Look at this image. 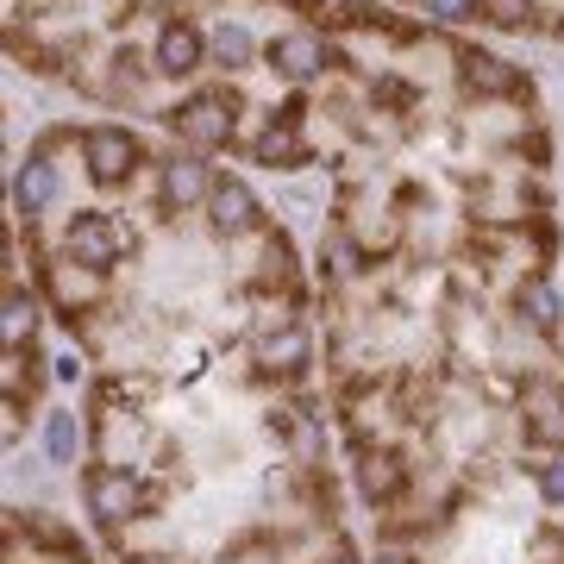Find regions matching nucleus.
I'll return each instance as SVG.
<instances>
[{"mask_svg": "<svg viewBox=\"0 0 564 564\" xmlns=\"http://www.w3.org/2000/svg\"><path fill=\"white\" fill-rule=\"evenodd\" d=\"M45 452H51V464H76V452H82L76 414H51V420H45Z\"/></svg>", "mask_w": 564, "mask_h": 564, "instance_id": "obj_15", "label": "nucleus"}, {"mask_svg": "<svg viewBox=\"0 0 564 564\" xmlns=\"http://www.w3.org/2000/svg\"><path fill=\"white\" fill-rule=\"evenodd\" d=\"M520 314H527V320H534L539 333H559V289H552V282H527V289H520Z\"/></svg>", "mask_w": 564, "mask_h": 564, "instance_id": "obj_14", "label": "nucleus"}, {"mask_svg": "<svg viewBox=\"0 0 564 564\" xmlns=\"http://www.w3.org/2000/svg\"><path fill=\"white\" fill-rule=\"evenodd\" d=\"M63 252H70V263H82V270H113L120 263V232L107 226L101 213H88V220H76L70 226V238H63Z\"/></svg>", "mask_w": 564, "mask_h": 564, "instance_id": "obj_5", "label": "nucleus"}, {"mask_svg": "<svg viewBox=\"0 0 564 564\" xmlns=\"http://www.w3.org/2000/svg\"><path fill=\"white\" fill-rule=\"evenodd\" d=\"M82 157L95 182H126L138 163V138L126 126H82Z\"/></svg>", "mask_w": 564, "mask_h": 564, "instance_id": "obj_2", "label": "nucleus"}, {"mask_svg": "<svg viewBox=\"0 0 564 564\" xmlns=\"http://www.w3.org/2000/svg\"><path fill=\"white\" fill-rule=\"evenodd\" d=\"M520 427L534 445H564V383H527V414H520Z\"/></svg>", "mask_w": 564, "mask_h": 564, "instance_id": "obj_6", "label": "nucleus"}, {"mask_svg": "<svg viewBox=\"0 0 564 564\" xmlns=\"http://www.w3.org/2000/svg\"><path fill=\"white\" fill-rule=\"evenodd\" d=\"M207 195H213V176H207V163H195V157H170L163 163V201L176 207H201Z\"/></svg>", "mask_w": 564, "mask_h": 564, "instance_id": "obj_7", "label": "nucleus"}, {"mask_svg": "<svg viewBox=\"0 0 564 564\" xmlns=\"http://www.w3.org/2000/svg\"><path fill=\"white\" fill-rule=\"evenodd\" d=\"M51 289H57V302L70 308V320H76V302H95V277H76L70 263H51Z\"/></svg>", "mask_w": 564, "mask_h": 564, "instance_id": "obj_16", "label": "nucleus"}, {"mask_svg": "<svg viewBox=\"0 0 564 564\" xmlns=\"http://www.w3.org/2000/svg\"><path fill=\"white\" fill-rule=\"evenodd\" d=\"M138 508H145V489H138V477H132V470H120V464L88 470V514H95V520L120 527V520H132Z\"/></svg>", "mask_w": 564, "mask_h": 564, "instance_id": "obj_1", "label": "nucleus"}, {"mask_svg": "<svg viewBox=\"0 0 564 564\" xmlns=\"http://www.w3.org/2000/svg\"><path fill=\"white\" fill-rule=\"evenodd\" d=\"M252 157H257V163H270V170H277V163H282V170H295V163H308V157H314V145L302 138L295 113H282V126L263 132V138L252 145Z\"/></svg>", "mask_w": 564, "mask_h": 564, "instance_id": "obj_9", "label": "nucleus"}, {"mask_svg": "<svg viewBox=\"0 0 564 564\" xmlns=\"http://www.w3.org/2000/svg\"><path fill=\"white\" fill-rule=\"evenodd\" d=\"M20 333H32V302L13 289L7 295V345H20Z\"/></svg>", "mask_w": 564, "mask_h": 564, "instance_id": "obj_21", "label": "nucleus"}, {"mask_svg": "<svg viewBox=\"0 0 564 564\" xmlns=\"http://www.w3.org/2000/svg\"><path fill=\"white\" fill-rule=\"evenodd\" d=\"M427 7V20H445V26H458V20H477L483 13V0H420Z\"/></svg>", "mask_w": 564, "mask_h": 564, "instance_id": "obj_19", "label": "nucleus"}, {"mask_svg": "<svg viewBox=\"0 0 564 564\" xmlns=\"http://www.w3.org/2000/svg\"><path fill=\"white\" fill-rule=\"evenodd\" d=\"M13 201H20V213H45L57 201V163L32 157L26 170H20V182H13Z\"/></svg>", "mask_w": 564, "mask_h": 564, "instance_id": "obj_13", "label": "nucleus"}, {"mask_svg": "<svg viewBox=\"0 0 564 564\" xmlns=\"http://www.w3.org/2000/svg\"><path fill=\"white\" fill-rule=\"evenodd\" d=\"M539 495H545L552 508H564V452H559V458H545V464H539Z\"/></svg>", "mask_w": 564, "mask_h": 564, "instance_id": "obj_20", "label": "nucleus"}, {"mask_svg": "<svg viewBox=\"0 0 564 564\" xmlns=\"http://www.w3.org/2000/svg\"><path fill=\"white\" fill-rule=\"evenodd\" d=\"M207 213H213V232L220 238H238V232H252L257 226V195L245 188L238 176H213V195H207Z\"/></svg>", "mask_w": 564, "mask_h": 564, "instance_id": "obj_4", "label": "nucleus"}, {"mask_svg": "<svg viewBox=\"0 0 564 564\" xmlns=\"http://www.w3.org/2000/svg\"><path fill=\"white\" fill-rule=\"evenodd\" d=\"M213 51H220V63H245V57H252L257 45H252V32H245V26H220Z\"/></svg>", "mask_w": 564, "mask_h": 564, "instance_id": "obj_18", "label": "nucleus"}, {"mask_svg": "<svg viewBox=\"0 0 564 564\" xmlns=\"http://www.w3.org/2000/svg\"><path fill=\"white\" fill-rule=\"evenodd\" d=\"M170 126H176L188 145H201V151H220L232 138V107H226V95H195V101H182L176 113H170Z\"/></svg>", "mask_w": 564, "mask_h": 564, "instance_id": "obj_3", "label": "nucleus"}, {"mask_svg": "<svg viewBox=\"0 0 564 564\" xmlns=\"http://www.w3.org/2000/svg\"><path fill=\"white\" fill-rule=\"evenodd\" d=\"M358 489H364V502L389 508V502L408 489V470H402V458H389V452H370V458L358 464Z\"/></svg>", "mask_w": 564, "mask_h": 564, "instance_id": "obj_10", "label": "nucleus"}, {"mask_svg": "<svg viewBox=\"0 0 564 564\" xmlns=\"http://www.w3.org/2000/svg\"><path fill=\"white\" fill-rule=\"evenodd\" d=\"M464 88L470 95H520L527 76L514 63H502V57H464Z\"/></svg>", "mask_w": 564, "mask_h": 564, "instance_id": "obj_11", "label": "nucleus"}, {"mask_svg": "<svg viewBox=\"0 0 564 564\" xmlns=\"http://www.w3.org/2000/svg\"><path fill=\"white\" fill-rule=\"evenodd\" d=\"M157 70H163V76L201 70V32L195 26H163V38H157Z\"/></svg>", "mask_w": 564, "mask_h": 564, "instance_id": "obj_12", "label": "nucleus"}, {"mask_svg": "<svg viewBox=\"0 0 564 564\" xmlns=\"http://www.w3.org/2000/svg\"><path fill=\"white\" fill-rule=\"evenodd\" d=\"M263 358L282 364V370H302V364H308V333H302V327H289L282 339H263Z\"/></svg>", "mask_w": 564, "mask_h": 564, "instance_id": "obj_17", "label": "nucleus"}, {"mask_svg": "<svg viewBox=\"0 0 564 564\" xmlns=\"http://www.w3.org/2000/svg\"><path fill=\"white\" fill-rule=\"evenodd\" d=\"M270 63H277L289 82H308L320 63H327V45L314 38V32H282L277 45H270Z\"/></svg>", "mask_w": 564, "mask_h": 564, "instance_id": "obj_8", "label": "nucleus"}, {"mask_svg": "<svg viewBox=\"0 0 564 564\" xmlns=\"http://www.w3.org/2000/svg\"><path fill=\"white\" fill-rule=\"evenodd\" d=\"M370 564H414V559H408V552H377Z\"/></svg>", "mask_w": 564, "mask_h": 564, "instance_id": "obj_22", "label": "nucleus"}]
</instances>
